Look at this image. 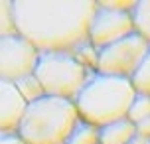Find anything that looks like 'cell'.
<instances>
[{"label": "cell", "instance_id": "cell-1", "mask_svg": "<svg viewBox=\"0 0 150 144\" xmlns=\"http://www.w3.org/2000/svg\"><path fill=\"white\" fill-rule=\"evenodd\" d=\"M93 0H14L16 32L40 52H71L89 38Z\"/></svg>", "mask_w": 150, "mask_h": 144}, {"label": "cell", "instance_id": "cell-2", "mask_svg": "<svg viewBox=\"0 0 150 144\" xmlns=\"http://www.w3.org/2000/svg\"><path fill=\"white\" fill-rule=\"evenodd\" d=\"M136 97L132 79L105 73L89 75L85 87L75 99V107L85 122L93 126H107L128 116L130 105Z\"/></svg>", "mask_w": 150, "mask_h": 144}, {"label": "cell", "instance_id": "cell-3", "mask_svg": "<svg viewBox=\"0 0 150 144\" xmlns=\"http://www.w3.org/2000/svg\"><path fill=\"white\" fill-rule=\"evenodd\" d=\"M79 122L75 101L45 95L28 105L18 134L26 144H65Z\"/></svg>", "mask_w": 150, "mask_h": 144}, {"label": "cell", "instance_id": "cell-4", "mask_svg": "<svg viewBox=\"0 0 150 144\" xmlns=\"http://www.w3.org/2000/svg\"><path fill=\"white\" fill-rule=\"evenodd\" d=\"M34 73L42 81L45 95L71 101L77 99L89 79L85 65L71 52H40Z\"/></svg>", "mask_w": 150, "mask_h": 144}, {"label": "cell", "instance_id": "cell-5", "mask_svg": "<svg viewBox=\"0 0 150 144\" xmlns=\"http://www.w3.org/2000/svg\"><path fill=\"white\" fill-rule=\"evenodd\" d=\"M148 49H150V44L138 32H134V34H130L127 38L99 49L97 71L105 73V75L132 79V75L138 71L140 63L146 57Z\"/></svg>", "mask_w": 150, "mask_h": 144}, {"label": "cell", "instance_id": "cell-6", "mask_svg": "<svg viewBox=\"0 0 150 144\" xmlns=\"http://www.w3.org/2000/svg\"><path fill=\"white\" fill-rule=\"evenodd\" d=\"M40 49L20 34L0 38V77L2 81L16 83L36 71Z\"/></svg>", "mask_w": 150, "mask_h": 144}, {"label": "cell", "instance_id": "cell-7", "mask_svg": "<svg viewBox=\"0 0 150 144\" xmlns=\"http://www.w3.org/2000/svg\"><path fill=\"white\" fill-rule=\"evenodd\" d=\"M134 20H132V12H122V10H115V8H107L101 2H97V10L91 20L89 28V42L93 47H107L119 42V40L127 38L130 34H134Z\"/></svg>", "mask_w": 150, "mask_h": 144}, {"label": "cell", "instance_id": "cell-8", "mask_svg": "<svg viewBox=\"0 0 150 144\" xmlns=\"http://www.w3.org/2000/svg\"><path fill=\"white\" fill-rule=\"evenodd\" d=\"M28 101L10 81H0V128L2 132H18L28 111Z\"/></svg>", "mask_w": 150, "mask_h": 144}, {"label": "cell", "instance_id": "cell-9", "mask_svg": "<svg viewBox=\"0 0 150 144\" xmlns=\"http://www.w3.org/2000/svg\"><path fill=\"white\" fill-rule=\"evenodd\" d=\"M136 136V124L128 119L99 128V144H128Z\"/></svg>", "mask_w": 150, "mask_h": 144}, {"label": "cell", "instance_id": "cell-10", "mask_svg": "<svg viewBox=\"0 0 150 144\" xmlns=\"http://www.w3.org/2000/svg\"><path fill=\"white\" fill-rule=\"evenodd\" d=\"M14 85L18 87V91L22 93V97L28 103H36L42 97H45V89H44V85H42V81L36 77V73H32V75L24 77L20 81H16Z\"/></svg>", "mask_w": 150, "mask_h": 144}, {"label": "cell", "instance_id": "cell-11", "mask_svg": "<svg viewBox=\"0 0 150 144\" xmlns=\"http://www.w3.org/2000/svg\"><path fill=\"white\" fill-rule=\"evenodd\" d=\"M132 20H134V30L150 44V0L136 2L132 10Z\"/></svg>", "mask_w": 150, "mask_h": 144}, {"label": "cell", "instance_id": "cell-12", "mask_svg": "<svg viewBox=\"0 0 150 144\" xmlns=\"http://www.w3.org/2000/svg\"><path fill=\"white\" fill-rule=\"evenodd\" d=\"M65 144H99V128L85 121H79Z\"/></svg>", "mask_w": 150, "mask_h": 144}, {"label": "cell", "instance_id": "cell-13", "mask_svg": "<svg viewBox=\"0 0 150 144\" xmlns=\"http://www.w3.org/2000/svg\"><path fill=\"white\" fill-rule=\"evenodd\" d=\"M150 116V95H144V93H136L134 101L130 105V111H128V121H132L134 124L142 122L144 119Z\"/></svg>", "mask_w": 150, "mask_h": 144}, {"label": "cell", "instance_id": "cell-14", "mask_svg": "<svg viewBox=\"0 0 150 144\" xmlns=\"http://www.w3.org/2000/svg\"><path fill=\"white\" fill-rule=\"evenodd\" d=\"M132 85H134L136 93H144V95H150V49L146 53L144 61L140 63V67L132 75Z\"/></svg>", "mask_w": 150, "mask_h": 144}, {"label": "cell", "instance_id": "cell-15", "mask_svg": "<svg viewBox=\"0 0 150 144\" xmlns=\"http://www.w3.org/2000/svg\"><path fill=\"white\" fill-rule=\"evenodd\" d=\"M0 30L2 36H10V34H18L16 32V20H14V0H2L0 2Z\"/></svg>", "mask_w": 150, "mask_h": 144}, {"label": "cell", "instance_id": "cell-16", "mask_svg": "<svg viewBox=\"0 0 150 144\" xmlns=\"http://www.w3.org/2000/svg\"><path fill=\"white\" fill-rule=\"evenodd\" d=\"M0 144H26V142L18 132H2L0 134Z\"/></svg>", "mask_w": 150, "mask_h": 144}, {"label": "cell", "instance_id": "cell-17", "mask_svg": "<svg viewBox=\"0 0 150 144\" xmlns=\"http://www.w3.org/2000/svg\"><path fill=\"white\" fill-rule=\"evenodd\" d=\"M136 132H138V134H142V136H146V138H150V116H148V119H144L142 122H138V124H136Z\"/></svg>", "mask_w": 150, "mask_h": 144}, {"label": "cell", "instance_id": "cell-18", "mask_svg": "<svg viewBox=\"0 0 150 144\" xmlns=\"http://www.w3.org/2000/svg\"><path fill=\"white\" fill-rule=\"evenodd\" d=\"M128 144H150V138H146V136H142V134H138V132H136V136L132 138Z\"/></svg>", "mask_w": 150, "mask_h": 144}]
</instances>
